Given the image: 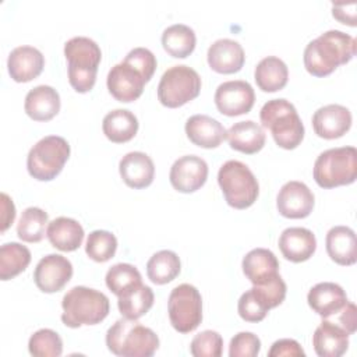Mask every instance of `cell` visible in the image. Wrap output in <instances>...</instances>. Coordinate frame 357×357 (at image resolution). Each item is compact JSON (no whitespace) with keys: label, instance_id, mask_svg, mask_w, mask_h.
Here are the masks:
<instances>
[{"label":"cell","instance_id":"33","mask_svg":"<svg viewBox=\"0 0 357 357\" xmlns=\"http://www.w3.org/2000/svg\"><path fill=\"white\" fill-rule=\"evenodd\" d=\"M31 262L28 247L11 241L0 247V279L10 280L24 272Z\"/></svg>","mask_w":357,"mask_h":357},{"label":"cell","instance_id":"11","mask_svg":"<svg viewBox=\"0 0 357 357\" xmlns=\"http://www.w3.org/2000/svg\"><path fill=\"white\" fill-rule=\"evenodd\" d=\"M215 105L225 116H240L248 113L255 102V92L250 82L231 79L222 82L215 91Z\"/></svg>","mask_w":357,"mask_h":357},{"label":"cell","instance_id":"10","mask_svg":"<svg viewBox=\"0 0 357 357\" xmlns=\"http://www.w3.org/2000/svg\"><path fill=\"white\" fill-rule=\"evenodd\" d=\"M167 311L170 324L177 332H192L202 321L201 293L190 283L176 286L169 294Z\"/></svg>","mask_w":357,"mask_h":357},{"label":"cell","instance_id":"43","mask_svg":"<svg viewBox=\"0 0 357 357\" xmlns=\"http://www.w3.org/2000/svg\"><path fill=\"white\" fill-rule=\"evenodd\" d=\"M269 357H280V356H305L300 343L294 339H279L273 342L268 351Z\"/></svg>","mask_w":357,"mask_h":357},{"label":"cell","instance_id":"14","mask_svg":"<svg viewBox=\"0 0 357 357\" xmlns=\"http://www.w3.org/2000/svg\"><path fill=\"white\" fill-rule=\"evenodd\" d=\"M208 178V165L197 155H184L174 160L170 167L169 180L174 190L180 192H194L201 188Z\"/></svg>","mask_w":357,"mask_h":357},{"label":"cell","instance_id":"46","mask_svg":"<svg viewBox=\"0 0 357 357\" xmlns=\"http://www.w3.org/2000/svg\"><path fill=\"white\" fill-rule=\"evenodd\" d=\"M1 231H6L15 219V206L6 192H1Z\"/></svg>","mask_w":357,"mask_h":357},{"label":"cell","instance_id":"45","mask_svg":"<svg viewBox=\"0 0 357 357\" xmlns=\"http://www.w3.org/2000/svg\"><path fill=\"white\" fill-rule=\"evenodd\" d=\"M339 314V325L344 328L350 335L356 332L357 328V317H356V305L350 301L337 312Z\"/></svg>","mask_w":357,"mask_h":357},{"label":"cell","instance_id":"23","mask_svg":"<svg viewBox=\"0 0 357 357\" xmlns=\"http://www.w3.org/2000/svg\"><path fill=\"white\" fill-rule=\"evenodd\" d=\"M245 278L254 284H265L279 275V261L268 248H254L248 251L241 262Z\"/></svg>","mask_w":357,"mask_h":357},{"label":"cell","instance_id":"12","mask_svg":"<svg viewBox=\"0 0 357 357\" xmlns=\"http://www.w3.org/2000/svg\"><path fill=\"white\" fill-rule=\"evenodd\" d=\"M73 276V265L70 259L60 254H49L40 258L33 271V280L43 293H54L61 290Z\"/></svg>","mask_w":357,"mask_h":357},{"label":"cell","instance_id":"25","mask_svg":"<svg viewBox=\"0 0 357 357\" xmlns=\"http://www.w3.org/2000/svg\"><path fill=\"white\" fill-rule=\"evenodd\" d=\"M24 110L35 121H49L60 112V95L50 85H38L26 93Z\"/></svg>","mask_w":357,"mask_h":357},{"label":"cell","instance_id":"6","mask_svg":"<svg viewBox=\"0 0 357 357\" xmlns=\"http://www.w3.org/2000/svg\"><path fill=\"white\" fill-rule=\"evenodd\" d=\"M312 176L322 188L354 183L357 177V149L354 146H339L321 152L315 159Z\"/></svg>","mask_w":357,"mask_h":357},{"label":"cell","instance_id":"18","mask_svg":"<svg viewBox=\"0 0 357 357\" xmlns=\"http://www.w3.org/2000/svg\"><path fill=\"white\" fill-rule=\"evenodd\" d=\"M206 60L213 71L219 74H233L240 71L244 66L245 54L237 40L222 38L208 47Z\"/></svg>","mask_w":357,"mask_h":357},{"label":"cell","instance_id":"37","mask_svg":"<svg viewBox=\"0 0 357 357\" xmlns=\"http://www.w3.org/2000/svg\"><path fill=\"white\" fill-rule=\"evenodd\" d=\"M117 238L112 231L93 230L88 234L85 252L96 262H106L116 254Z\"/></svg>","mask_w":357,"mask_h":357},{"label":"cell","instance_id":"28","mask_svg":"<svg viewBox=\"0 0 357 357\" xmlns=\"http://www.w3.org/2000/svg\"><path fill=\"white\" fill-rule=\"evenodd\" d=\"M84 227L73 218L59 216L49 222L46 236L50 244L60 251H75L84 240Z\"/></svg>","mask_w":357,"mask_h":357},{"label":"cell","instance_id":"19","mask_svg":"<svg viewBox=\"0 0 357 357\" xmlns=\"http://www.w3.org/2000/svg\"><path fill=\"white\" fill-rule=\"evenodd\" d=\"M279 250L287 261L304 262L317 250L315 234L305 227H287L279 237Z\"/></svg>","mask_w":357,"mask_h":357},{"label":"cell","instance_id":"22","mask_svg":"<svg viewBox=\"0 0 357 357\" xmlns=\"http://www.w3.org/2000/svg\"><path fill=\"white\" fill-rule=\"evenodd\" d=\"M119 172L123 181L135 190L151 185L155 176V165L145 152L134 151L126 153L119 162Z\"/></svg>","mask_w":357,"mask_h":357},{"label":"cell","instance_id":"27","mask_svg":"<svg viewBox=\"0 0 357 357\" xmlns=\"http://www.w3.org/2000/svg\"><path fill=\"white\" fill-rule=\"evenodd\" d=\"M226 138L231 149L252 155L264 148L266 135L258 123L252 120H244L234 123L226 131Z\"/></svg>","mask_w":357,"mask_h":357},{"label":"cell","instance_id":"1","mask_svg":"<svg viewBox=\"0 0 357 357\" xmlns=\"http://www.w3.org/2000/svg\"><path fill=\"white\" fill-rule=\"evenodd\" d=\"M356 54V39L337 29H329L308 42L304 49L305 70L314 77H326Z\"/></svg>","mask_w":357,"mask_h":357},{"label":"cell","instance_id":"20","mask_svg":"<svg viewBox=\"0 0 357 357\" xmlns=\"http://www.w3.org/2000/svg\"><path fill=\"white\" fill-rule=\"evenodd\" d=\"M349 332L324 318L312 335V346L319 357H340L349 347Z\"/></svg>","mask_w":357,"mask_h":357},{"label":"cell","instance_id":"24","mask_svg":"<svg viewBox=\"0 0 357 357\" xmlns=\"http://www.w3.org/2000/svg\"><path fill=\"white\" fill-rule=\"evenodd\" d=\"M188 139L201 148H216L226 138V128L222 123L208 114H194L185 121Z\"/></svg>","mask_w":357,"mask_h":357},{"label":"cell","instance_id":"38","mask_svg":"<svg viewBox=\"0 0 357 357\" xmlns=\"http://www.w3.org/2000/svg\"><path fill=\"white\" fill-rule=\"evenodd\" d=\"M28 350L35 357H59L63 353V340L53 329L43 328L31 335Z\"/></svg>","mask_w":357,"mask_h":357},{"label":"cell","instance_id":"39","mask_svg":"<svg viewBox=\"0 0 357 357\" xmlns=\"http://www.w3.org/2000/svg\"><path fill=\"white\" fill-rule=\"evenodd\" d=\"M271 308L265 304L261 296L255 291L254 287L244 291L237 303L238 315L247 322H259L262 321Z\"/></svg>","mask_w":357,"mask_h":357},{"label":"cell","instance_id":"3","mask_svg":"<svg viewBox=\"0 0 357 357\" xmlns=\"http://www.w3.org/2000/svg\"><path fill=\"white\" fill-rule=\"evenodd\" d=\"M61 321L68 328L96 325L110 311L107 296L86 286H74L70 289L61 300Z\"/></svg>","mask_w":357,"mask_h":357},{"label":"cell","instance_id":"5","mask_svg":"<svg viewBox=\"0 0 357 357\" xmlns=\"http://www.w3.org/2000/svg\"><path fill=\"white\" fill-rule=\"evenodd\" d=\"M262 127L268 128L276 142L283 149L297 148L304 138V124L287 99H271L259 112Z\"/></svg>","mask_w":357,"mask_h":357},{"label":"cell","instance_id":"8","mask_svg":"<svg viewBox=\"0 0 357 357\" xmlns=\"http://www.w3.org/2000/svg\"><path fill=\"white\" fill-rule=\"evenodd\" d=\"M70 144L60 135H46L28 152V173L39 181L53 180L70 158Z\"/></svg>","mask_w":357,"mask_h":357},{"label":"cell","instance_id":"17","mask_svg":"<svg viewBox=\"0 0 357 357\" xmlns=\"http://www.w3.org/2000/svg\"><path fill=\"white\" fill-rule=\"evenodd\" d=\"M45 67V56L33 46L22 45L14 47L7 59L10 77L15 82H28L36 78Z\"/></svg>","mask_w":357,"mask_h":357},{"label":"cell","instance_id":"9","mask_svg":"<svg viewBox=\"0 0 357 357\" xmlns=\"http://www.w3.org/2000/svg\"><path fill=\"white\" fill-rule=\"evenodd\" d=\"M199 91V74L185 64H178L162 74L158 84V99L163 106L174 109L195 99Z\"/></svg>","mask_w":357,"mask_h":357},{"label":"cell","instance_id":"30","mask_svg":"<svg viewBox=\"0 0 357 357\" xmlns=\"http://www.w3.org/2000/svg\"><path fill=\"white\" fill-rule=\"evenodd\" d=\"M138 119L127 109H114L103 117L102 130L107 139L123 144L132 139L138 131Z\"/></svg>","mask_w":357,"mask_h":357},{"label":"cell","instance_id":"36","mask_svg":"<svg viewBox=\"0 0 357 357\" xmlns=\"http://www.w3.org/2000/svg\"><path fill=\"white\" fill-rule=\"evenodd\" d=\"M105 280L109 290L119 297L130 291L131 289L139 286L142 283V276L134 265L120 262L109 268Z\"/></svg>","mask_w":357,"mask_h":357},{"label":"cell","instance_id":"21","mask_svg":"<svg viewBox=\"0 0 357 357\" xmlns=\"http://www.w3.org/2000/svg\"><path fill=\"white\" fill-rule=\"evenodd\" d=\"M307 301L318 315L322 318H329L336 315L349 300L340 284L333 282H321L310 289Z\"/></svg>","mask_w":357,"mask_h":357},{"label":"cell","instance_id":"40","mask_svg":"<svg viewBox=\"0 0 357 357\" xmlns=\"http://www.w3.org/2000/svg\"><path fill=\"white\" fill-rule=\"evenodd\" d=\"M190 351L194 357H220L223 351V339L216 331H202L192 337Z\"/></svg>","mask_w":357,"mask_h":357},{"label":"cell","instance_id":"13","mask_svg":"<svg viewBox=\"0 0 357 357\" xmlns=\"http://www.w3.org/2000/svg\"><path fill=\"white\" fill-rule=\"evenodd\" d=\"M314 194L303 181L291 180L282 185L276 197L279 213L289 219L307 218L314 208Z\"/></svg>","mask_w":357,"mask_h":357},{"label":"cell","instance_id":"7","mask_svg":"<svg viewBox=\"0 0 357 357\" xmlns=\"http://www.w3.org/2000/svg\"><path fill=\"white\" fill-rule=\"evenodd\" d=\"M218 183L231 208L251 206L259 194V184L251 169L240 160L225 162L218 172Z\"/></svg>","mask_w":357,"mask_h":357},{"label":"cell","instance_id":"16","mask_svg":"<svg viewBox=\"0 0 357 357\" xmlns=\"http://www.w3.org/2000/svg\"><path fill=\"white\" fill-rule=\"evenodd\" d=\"M351 126V113L346 106L325 105L312 114V127L318 137L335 139L344 135Z\"/></svg>","mask_w":357,"mask_h":357},{"label":"cell","instance_id":"4","mask_svg":"<svg viewBox=\"0 0 357 357\" xmlns=\"http://www.w3.org/2000/svg\"><path fill=\"white\" fill-rule=\"evenodd\" d=\"M64 56L68 61L70 85L79 93L91 91L102 60L99 45L91 38L74 36L64 43Z\"/></svg>","mask_w":357,"mask_h":357},{"label":"cell","instance_id":"32","mask_svg":"<svg viewBox=\"0 0 357 357\" xmlns=\"http://www.w3.org/2000/svg\"><path fill=\"white\" fill-rule=\"evenodd\" d=\"M181 271L178 255L172 250L155 252L146 262V275L155 284H166L176 279Z\"/></svg>","mask_w":357,"mask_h":357},{"label":"cell","instance_id":"2","mask_svg":"<svg viewBox=\"0 0 357 357\" xmlns=\"http://www.w3.org/2000/svg\"><path fill=\"white\" fill-rule=\"evenodd\" d=\"M106 346L120 357H151L159 347V337L137 319L123 317L107 329Z\"/></svg>","mask_w":357,"mask_h":357},{"label":"cell","instance_id":"15","mask_svg":"<svg viewBox=\"0 0 357 357\" xmlns=\"http://www.w3.org/2000/svg\"><path fill=\"white\" fill-rule=\"evenodd\" d=\"M106 84L114 99L128 103L137 100L141 96L146 81L138 70L121 61L110 68Z\"/></svg>","mask_w":357,"mask_h":357},{"label":"cell","instance_id":"42","mask_svg":"<svg viewBox=\"0 0 357 357\" xmlns=\"http://www.w3.org/2000/svg\"><path fill=\"white\" fill-rule=\"evenodd\" d=\"M123 61L138 70L146 82L152 78L158 64L155 54L146 47H134L126 54Z\"/></svg>","mask_w":357,"mask_h":357},{"label":"cell","instance_id":"29","mask_svg":"<svg viewBox=\"0 0 357 357\" xmlns=\"http://www.w3.org/2000/svg\"><path fill=\"white\" fill-rule=\"evenodd\" d=\"M254 79L264 92H276L284 88L289 79V68L286 63L276 57L268 56L259 60L254 71Z\"/></svg>","mask_w":357,"mask_h":357},{"label":"cell","instance_id":"34","mask_svg":"<svg viewBox=\"0 0 357 357\" xmlns=\"http://www.w3.org/2000/svg\"><path fill=\"white\" fill-rule=\"evenodd\" d=\"M153 291L146 284H139L130 291L119 296L117 307L124 318L138 319L145 315L153 305Z\"/></svg>","mask_w":357,"mask_h":357},{"label":"cell","instance_id":"31","mask_svg":"<svg viewBox=\"0 0 357 357\" xmlns=\"http://www.w3.org/2000/svg\"><path fill=\"white\" fill-rule=\"evenodd\" d=\"M195 32L185 24H173L167 26L162 33L163 49L176 59H184L190 56L195 49Z\"/></svg>","mask_w":357,"mask_h":357},{"label":"cell","instance_id":"26","mask_svg":"<svg viewBox=\"0 0 357 357\" xmlns=\"http://www.w3.org/2000/svg\"><path fill=\"white\" fill-rule=\"evenodd\" d=\"M326 252L339 265H353L357 261L356 233L349 226H333L328 230Z\"/></svg>","mask_w":357,"mask_h":357},{"label":"cell","instance_id":"44","mask_svg":"<svg viewBox=\"0 0 357 357\" xmlns=\"http://www.w3.org/2000/svg\"><path fill=\"white\" fill-rule=\"evenodd\" d=\"M356 8L357 3H332V15L342 24L356 26Z\"/></svg>","mask_w":357,"mask_h":357},{"label":"cell","instance_id":"35","mask_svg":"<svg viewBox=\"0 0 357 357\" xmlns=\"http://www.w3.org/2000/svg\"><path fill=\"white\" fill-rule=\"evenodd\" d=\"M47 220V213L38 206L24 209L17 223L18 237L25 243H39L45 237V229L49 225Z\"/></svg>","mask_w":357,"mask_h":357},{"label":"cell","instance_id":"41","mask_svg":"<svg viewBox=\"0 0 357 357\" xmlns=\"http://www.w3.org/2000/svg\"><path fill=\"white\" fill-rule=\"evenodd\" d=\"M261 340L252 332H238L229 344L230 357H255L259 354Z\"/></svg>","mask_w":357,"mask_h":357}]
</instances>
